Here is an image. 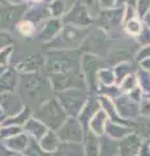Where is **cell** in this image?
Wrapping results in <instances>:
<instances>
[{
	"mask_svg": "<svg viewBox=\"0 0 150 156\" xmlns=\"http://www.w3.org/2000/svg\"><path fill=\"white\" fill-rule=\"evenodd\" d=\"M5 2H8V4H24L25 0H5Z\"/></svg>",
	"mask_w": 150,
	"mask_h": 156,
	"instance_id": "obj_40",
	"label": "cell"
},
{
	"mask_svg": "<svg viewBox=\"0 0 150 156\" xmlns=\"http://www.w3.org/2000/svg\"><path fill=\"white\" fill-rule=\"evenodd\" d=\"M17 85H18L17 72L14 70L13 68H8V69L3 73V76L0 77V94L12 92Z\"/></svg>",
	"mask_w": 150,
	"mask_h": 156,
	"instance_id": "obj_16",
	"label": "cell"
},
{
	"mask_svg": "<svg viewBox=\"0 0 150 156\" xmlns=\"http://www.w3.org/2000/svg\"><path fill=\"white\" fill-rule=\"evenodd\" d=\"M59 136L64 140H72L79 142L82 138L81 125L76 119H68L59 130Z\"/></svg>",
	"mask_w": 150,
	"mask_h": 156,
	"instance_id": "obj_14",
	"label": "cell"
},
{
	"mask_svg": "<svg viewBox=\"0 0 150 156\" xmlns=\"http://www.w3.org/2000/svg\"><path fill=\"white\" fill-rule=\"evenodd\" d=\"M81 68L84 72V77L86 81V85L90 86V89L95 91L99 89L98 82V72L106 68V62L101 57L91 55V53H84L81 58Z\"/></svg>",
	"mask_w": 150,
	"mask_h": 156,
	"instance_id": "obj_7",
	"label": "cell"
},
{
	"mask_svg": "<svg viewBox=\"0 0 150 156\" xmlns=\"http://www.w3.org/2000/svg\"><path fill=\"white\" fill-rule=\"evenodd\" d=\"M42 146L46 150H54L57 146V138L52 133H47L45 139L42 140Z\"/></svg>",
	"mask_w": 150,
	"mask_h": 156,
	"instance_id": "obj_31",
	"label": "cell"
},
{
	"mask_svg": "<svg viewBox=\"0 0 150 156\" xmlns=\"http://www.w3.org/2000/svg\"><path fill=\"white\" fill-rule=\"evenodd\" d=\"M137 81L140 83V87L141 90L146 91V92H150V70H146V69H140L137 70Z\"/></svg>",
	"mask_w": 150,
	"mask_h": 156,
	"instance_id": "obj_25",
	"label": "cell"
},
{
	"mask_svg": "<svg viewBox=\"0 0 150 156\" xmlns=\"http://www.w3.org/2000/svg\"><path fill=\"white\" fill-rule=\"evenodd\" d=\"M14 51L13 46L7 47L5 50L0 51V66H7L9 64V60H11V56Z\"/></svg>",
	"mask_w": 150,
	"mask_h": 156,
	"instance_id": "obj_30",
	"label": "cell"
},
{
	"mask_svg": "<svg viewBox=\"0 0 150 156\" xmlns=\"http://www.w3.org/2000/svg\"><path fill=\"white\" fill-rule=\"evenodd\" d=\"M98 82L102 86H110L116 82L115 72L111 70L110 68H103L98 72Z\"/></svg>",
	"mask_w": 150,
	"mask_h": 156,
	"instance_id": "obj_21",
	"label": "cell"
},
{
	"mask_svg": "<svg viewBox=\"0 0 150 156\" xmlns=\"http://www.w3.org/2000/svg\"><path fill=\"white\" fill-rule=\"evenodd\" d=\"M91 22H93V18H91L89 9L80 0L76 2L69 11L65 13V16L63 17V23L73 25L77 27H89Z\"/></svg>",
	"mask_w": 150,
	"mask_h": 156,
	"instance_id": "obj_12",
	"label": "cell"
},
{
	"mask_svg": "<svg viewBox=\"0 0 150 156\" xmlns=\"http://www.w3.org/2000/svg\"><path fill=\"white\" fill-rule=\"evenodd\" d=\"M17 30L20 31V34L24 37H31L33 34L35 33V25L30 21L22 20V21L17 25Z\"/></svg>",
	"mask_w": 150,
	"mask_h": 156,
	"instance_id": "obj_26",
	"label": "cell"
},
{
	"mask_svg": "<svg viewBox=\"0 0 150 156\" xmlns=\"http://www.w3.org/2000/svg\"><path fill=\"white\" fill-rule=\"evenodd\" d=\"M98 5L101 9L116 8V0H98Z\"/></svg>",
	"mask_w": 150,
	"mask_h": 156,
	"instance_id": "obj_34",
	"label": "cell"
},
{
	"mask_svg": "<svg viewBox=\"0 0 150 156\" xmlns=\"http://www.w3.org/2000/svg\"><path fill=\"white\" fill-rule=\"evenodd\" d=\"M106 112L104 111H98L95 113V116L90 120V128L91 131L95 134H102L104 130V126L107 125V117H106Z\"/></svg>",
	"mask_w": 150,
	"mask_h": 156,
	"instance_id": "obj_18",
	"label": "cell"
},
{
	"mask_svg": "<svg viewBox=\"0 0 150 156\" xmlns=\"http://www.w3.org/2000/svg\"><path fill=\"white\" fill-rule=\"evenodd\" d=\"M37 117L45 125L56 129L65 121V112L56 99H48L39 107Z\"/></svg>",
	"mask_w": 150,
	"mask_h": 156,
	"instance_id": "obj_6",
	"label": "cell"
},
{
	"mask_svg": "<svg viewBox=\"0 0 150 156\" xmlns=\"http://www.w3.org/2000/svg\"><path fill=\"white\" fill-rule=\"evenodd\" d=\"M137 2H138V0H127V5L137 7Z\"/></svg>",
	"mask_w": 150,
	"mask_h": 156,
	"instance_id": "obj_42",
	"label": "cell"
},
{
	"mask_svg": "<svg viewBox=\"0 0 150 156\" xmlns=\"http://www.w3.org/2000/svg\"><path fill=\"white\" fill-rule=\"evenodd\" d=\"M124 7L102 9L98 14V27L106 31L110 37H115V30H119L124 20Z\"/></svg>",
	"mask_w": 150,
	"mask_h": 156,
	"instance_id": "obj_9",
	"label": "cell"
},
{
	"mask_svg": "<svg viewBox=\"0 0 150 156\" xmlns=\"http://www.w3.org/2000/svg\"><path fill=\"white\" fill-rule=\"evenodd\" d=\"M89 33V27H77L73 25L63 26L60 34L54 41L46 43V46L51 50H77L81 47Z\"/></svg>",
	"mask_w": 150,
	"mask_h": 156,
	"instance_id": "obj_3",
	"label": "cell"
},
{
	"mask_svg": "<svg viewBox=\"0 0 150 156\" xmlns=\"http://www.w3.org/2000/svg\"><path fill=\"white\" fill-rule=\"evenodd\" d=\"M125 2H127V0H116V8H122V7H124Z\"/></svg>",
	"mask_w": 150,
	"mask_h": 156,
	"instance_id": "obj_41",
	"label": "cell"
},
{
	"mask_svg": "<svg viewBox=\"0 0 150 156\" xmlns=\"http://www.w3.org/2000/svg\"><path fill=\"white\" fill-rule=\"evenodd\" d=\"M13 43H14V39L11 35V33L0 30V51L5 50L7 47L13 46Z\"/></svg>",
	"mask_w": 150,
	"mask_h": 156,
	"instance_id": "obj_28",
	"label": "cell"
},
{
	"mask_svg": "<svg viewBox=\"0 0 150 156\" xmlns=\"http://www.w3.org/2000/svg\"><path fill=\"white\" fill-rule=\"evenodd\" d=\"M25 128H26V130H29L30 133H33L37 136H41V135H43L47 131L45 124H43L42 121H39V120H35V119H30V120H29V122L26 124Z\"/></svg>",
	"mask_w": 150,
	"mask_h": 156,
	"instance_id": "obj_24",
	"label": "cell"
},
{
	"mask_svg": "<svg viewBox=\"0 0 150 156\" xmlns=\"http://www.w3.org/2000/svg\"><path fill=\"white\" fill-rule=\"evenodd\" d=\"M50 11H48L47 5H42V4H35L27 8V11L25 13L22 20L33 22L34 25H39V23H45L47 21V18L50 17Z\"/></svg>",
	"mask_w": 150,
	"mask_h": 156,
	"instance_id": "obj_15",
	"label": "cell"
},
{
	"mask_svg": "<svg viewBox=\"0 0 150 156\" xmlns=\"http://www.w3.org/2000/svg\"><path fill=\"white\" fill-rule=\"evenodd\" d=\"M140 65H141L142 69H146V70H150V58H148V60H144L140 62Z\"/></svg>",
	"mask_w": 150,
	"mask_h": 156,
	"instance_id": "obj_38",
	"label": "cell"
},
{
	"mask_svg": "<svg viewBox=\"0 0 150 156\" xmlns=\"http://www.w3.org/2000/svg\"><path fill=\"white\" fill-rule=\"evenodd\" d=\"M137 14H138V18L140 20H144L145 16L148 14V12L150 11V0H138L137 2Z\"/></svg>",
	"mask_w": 150,
	"mask_h": 156,
	"instance_id": "obj_29",
	"label": "cell"
},
{
	"mask_svg": "<svg viewBox=\"0 0 150 156\" xmlns=\"http://www.w3.org/2000/svg\"><path fill=\"white\" fill-rule=\"evenodd\" d=\"M7 69H8V68H7V66H0V77H2V76H3V73H4V72H5Z\"/></svg>",
	"mask_w": 150,
	"mask_h": 156,
	"instance_id": "obj_43",
	"label": "cell"
},
{
	"mask_svg": "<svg viewBox=\"0 0 150 156\" xmlns=\"http://www.w3.org/2000/svg\"><path fill=\"white\" fill-rule=\"evenodd\" d=\"M46 66V57L41 52H33L27 53L18 60L11 62V68H13L16 72L21 73H35L42 70Z\"/></svg>",
	"mask_w": 150,
	"mask_h": 156,
	"instance_id": "obj_11",
	"label": "cell"
},
{
	"mask_svg": "<svg viewBox=\"0 0 150 156\" xmlns=\"http://www.w3.org/2000/svg\"><path fill=\"white\" fill-rule=\"evenodd\" d=\"M141 113H142V115H146V116H150V99H149V98L142 101Z\"/></svg>",
	"mask_w": 150,
	"mask_h": 156,
	"instance_id": "obj_36",
	"label": "cell"
},
{
	"mask_svg": "<svg viewBox=\"0 0 150 156\" xmlns=\"http://www.w3.org/2000/svg\"><path fill=\"white\" fill-rule=\"evenodd\" d=\"M148 58H150V46H144L137 51L136 60L141 62L144 60H148Z\"/></svg>",
	"mask_w": 150,
	"mask_h": 156,
	"instance_id": "obj_33",
	"label": "cell"
},
{
	"mask_svg": "<svg viewBox=\"0 0 150 156\" xmlns=\"http://www.w3.org/2000/svg\"><path fill=\"white\" fill-rule=\"evenodd\" d=\"M4 115V111H3V108H2V105H0V117H2Z\"/></svg>",
	"mask_w": 150,
	"mask_h": 156,
	"instance_id": "obj_44",
	"label": "cell"
},
{
	"mask_svg": "<svg viewBox=\"0 0 150 156\" xmlns=\"http://www.w3.org/2000/svg\"><path fill=\"white\" fill-rule=\"evenodd\" d=\"M79 50H51L46 55V69L52 74L79 72L81 65Z\"/></svg>",
	"mask_w": 150,
	"mask_h": 156,
	"instance_id": "obj_2",
	"label": "cell"
},
{
	"mask_svg": "<svg viewBox=\"0 0 150 156\" xmlns=\"http://www.w3.org/2000/svg\"><path fill=\"white\" fill-rule=\"evenodd\" d=\"M144 27V23L140 21V18H133L130 21L125 22V26H124V30L128 35H132V37H137L140 33H141Z\"/></svg>",
	"mask_w": 150,
	"mask_h": 156,
	"instance_id": "obj_23",
	"label": "cell"
},
{
	"mask_svg": "<svg viewBox=\"0 0 150 156\" xmlns=\"http://www.w3.org/2000/svg\"><path fill=\"white\" fill-rule=\"evenodd\" d=\"M17 130H20V129L16 128V126H11V128H8V129H2V130H0V134H2L3 136L16 135V133H18Z\"/></svg>",
	"mask_w": 150,
	"mask_h": 156,
	"instance_id": "obj_35",
	"label": "cell"
},
{
	"mask_svg": "<svg viewBox=\"0 0 150 156\" xmlns=\"http://www.w3.org/2000/svg\"><path fill=\"white\" fill-rule=\"evenodd\" d=\"M136 42H137V44L141 46V47L150 46V27L146 26L145 23H144V27H142L141 33L136 37Z\"/></svg>",
	"mask_w": 150,
	"mask_h": 156,
	"instance_id": "obj_27",
	"label": "cell"
},
{
	"mask_svg": "<svg viewBox=\"0 0 150 156\" xmlns=\"http://www.w3.org/2000/svg\"><path fill=\"white\" fill-rule=\"evenodd\" d=\"M107 37L108 34L99 27L95 29L94 31L89 30L80 50L85 51V53H91V55H95L98 57H104L110 52V46H111Z\"/></svg>",
	"mask_w": 150,
	"mask_h": 156,
	"instance_id": "obj_5",
	"label": "cell"
},
{
	"mask_svg": "<svg viewBox=\"0 0 150 156\" xmlns=\"http://www.w3.org/2000/svg\"><path fill=\"white\" fill-rule=\"evenodd\" d=\"M27 4H0V30L13 31L22 21L27 11Z\"/></svg>",
	"mask_w": 150,
	"mask_h": 156,
	"instance_id": "obj_4",
	"label": "cell"
},
{
	"mask_svg": "<svg viewBox=\"0 0 150 156\" xmlns=\"http://www.w3.org/2000/svg\"><path fill=\"white\" fill-rule=\"evenodd\" d=\"M138 83L137 81V76L132 73V74H129L128 77H125L124 80L120 82L119 85V89L122 92H125V94H128V92H132L134 89H136V86Z\"/></svg>",
	"mask_w": 150,
	"mask_h": 156,
	"instance_id": "obj_22",
	"label": "cell"
},
{
	"mask_svg": "<svg viewBox=\"0 0 150 156\" xmlns=\"http://www.w3.org/2000/svg\"><path fill=\"white\" fill-rule=\"evenodd\" d=\"M27 115H29V111H24V112H21V113H18L17 122H22V121H25L27 119ZM14 120H16V117H12V119L4 121V122L2 124V126H14V124H16V121Z\"/></svg>",
	"mask_w": 150,
	"mask_h": 156,
	"instance_id": "obj_32",
	"label": "cell"
},
{
	"mask_svg": "<svg viewBox=\"0 0 150 156\" xmlns=\"http://www.w3.org/2000/svg\"><path fill=\"white\" fill-rule=\"evenodd\" d=\"M31 2H34V3H39V2H42V0H31Z\"/></svg>",
	"mask_w": 150,
	"mask_h": 156,
	"instance_id": "obj_45",
	"label": "cell"
},
{
	"mask_svg": "<svg viewBox=\"0 0 150 156\" xmlns=\"http://www.w3.org/2000/svg\"><path fill=\"white\" fill-rule=\"evenodd\" d=\"M57 99L65 112H68L72 116H76L81 113L84 105L86 104V92L84 89H69L59 92Z\"/></svg>",
	"mask_w": 150,
	"mask_h": 156,
	"instance_id": "obj_8",
	"label": "cell"
},
{
	"mask_svg": "<svg viewBox=\"0 0 150 156\" xmlns=\"http://www.w3.org/2000/svg\"><path fill=\"white\" fill-rule=\"evenodd\" d=\"M80 2L84 4V5L89 9V12H90V14H91V9L94 8V5H95V2H98V0H80Z\"/></svg>",
	"mask_w": 150,
	"mask_h": 156,
	"instance_id": "obj_37",
	"label": "cell"
},
{
	"mask_svg": "<svg viewBox=\"0 0 150 156\" xmlns=\"http://www.w3.org/2000/svg\"><path fill=\"white\" fill-rule=\"evenodd\" d=\"M133 62L132 61H125V62H120L119 65L115 66V78H116V82L120 85V82H122L125 77H128L129 74H132L133 73Z\"/></svg>",
	"mask_w": 150,
	"mask_h": 156,
	"instance_id": "obj_19",
	"label": "cell"
},
{
	"mask_svg": "<svg viewBox=\"0 0 150 156\" xmlns=\"http://www.w3.org/2000/svg\"><path fill=\"white\" fill-rule=\"evenodd\" d=\"M51 82L45 78L39 72L24 73L18 78V91L22 96L27 98L31 101L41 99L42 104L47 101V96L51 91Z\"/></svg>",
	"mask_w": 150,
	"mask_h": 156,
	"instance_id": "obj_1",
	"label": "cell"
},
{
	"mask_svg": "<svg viewBox=\"0 0 150 156\" xmlns=\"http://www.w3.org/2000/svg\"><path fill=\"white\" fill-rule=\"evenodd\" d=\"M47 7L52 18H60L67 11V4L63 0H51Z\"/></svg>",
	"mask_w": 150,
	"mask_h": 156,
	"instance_id": "obj_20",
	"label": "cell"
},
{
	"mask_svg": "<svg viewBox=\"0 0 150 156\" xmlns=\"http://www.w3.org/2000/svg\"><path fill=\"white\" fill-rule=\"evenodd\" d=\"M50 82L52 89L56 91H65L69 89H85L86 81L85 77L79 74V72L63 73V74H51Z\"/></svg>",
	"mask_w": 150,
	"mask_h": 156,
	"instance_id": "obj_10",
	"label": "cell"
},
{
	"mask_svg": "<svg viewBox=\"0 0 150 156\" xmlns=\"http://www.w3.org/2000/svg\"><path fill=\"white\" fill-rule=\"evenodd\" d=\"M144 23H145L146 26L150 27V11L148 12V14H146V16H145V18H144Z\"/></svg>",
	"mask_w": 150,
	"mask_h": 156,
	"instance_id": "obj_39",
	"label": "cell"
},
{
	"mask_svg": "<svg viewBox=\"0 0 150 156\" xmlns=\"http://www.w3.org/2000/svg\"><path fill=\"white\" fill-rule=\"evenodd\" d=\"M63 29V20L61 18H51L47 20L45 23H42L41 30L38 31L37 39L45 43H50L51 41L59 35Z\"/></svg>",
	"mask_w": 150,
	"mask_h": 156,
	"instance_id": "obj_13",
	"label": "cell"
},
{
	"mask_svg": "<svg viewBox=\"0 0 150 156\" xmlns=\"http://www.w3.org/2000/svg\"><path fill=\"white\" fill-rule=\"evenodd\" d=\"M116 107L118 112L124 117H133L138 115V107L133 100H130V98H118Z\"/></svg>",
	"mask_w": 150,
	"mask_h": 156,
	"instance_id": "obj_17",
	"label": "cell"
}]
</instances>
